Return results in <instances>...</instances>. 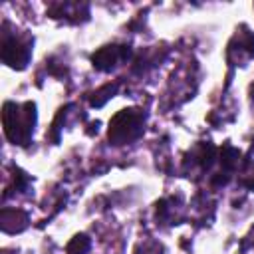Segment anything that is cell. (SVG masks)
Wrapping results in <instances>:
<instances>
[{"instance_id":"cell-5","label":"cell","mask_w":254,"mask_h":254,"mask_svg":"<svg viewBox=\"0 0 254 254\" xmlns=\"http://www.w3.org/2000/svg\"><path fill=\"white\" fill-rule=\"evenodd\" d=\"M89 250V238L79 234L67 244V254H85Z\"/></svg>"},{"instance_id":"cell-4","label":"cell","mask_w":254,"mask_h":254,"mask_svg":"<svg viewBox=\"0 0 254 254\" xmlns=\"http://www.w3.org/2000/svg\"><path fill=\"white\" fill-rule=\"evenodd\" d=\"M129 56V50L125 46H107L101 48L97 54H93V65L99 69H111L119 60H125Z\"/></svg>"},{"instance_id":"cell-1","label":"cell","mask_w":254,"mask_h":254,"mask_svg":"<svg viewBox=\"0 0 254 254\" xmlns=\"http://www.w3.org/2000/svg\"><path fill=\"white\" fill-rule=\"evenodd\" d=\"M14 111H10V105L6 103L4 105V129H6V135L14 141V143H20V145H26L30 135H32V125H34V103H26L24 105V111L14 105Z\"/></svg>"},{"instance_id":"cell-2","label":"cell","mask_w":254,"mask_h":254,"mask_svg":"<svg viewBox=\"0 0 254 254\" xmlns=\"http://www.w3.org/2000/svg\"><path fill=\"white\" fill-rule=\"evenodd\" d=\"M143 123H145V113H141L139 109H123L109 123V141H113L115 145L133 141L135 137L141 135Z\"/></svg>"},{"instance_id":"cell-3","label":"cell","mask_w":254,"mask_h":254,"mask_svg":"<svg viewBox=\"0 0 254 254\" xmlns=\"http://www.w3.org/2000/svg\"><path fill=\"white\" fill-rule=\"evenodd\" d=\"M2 58L8 65L12 67H24L28 58H30V48L28 44H22L18 42L16 38L14 40H8L4 38V48H2Z\"/></svg>"}]
</instances>
